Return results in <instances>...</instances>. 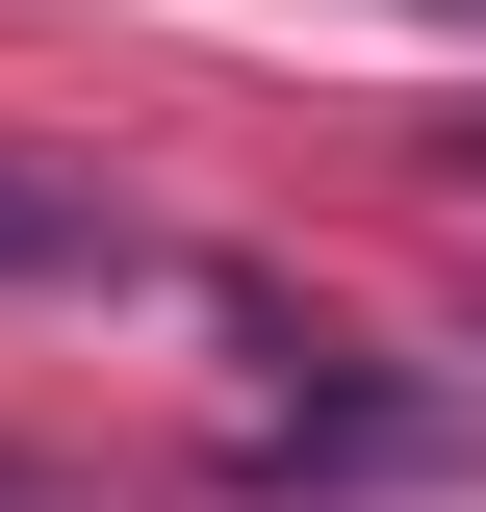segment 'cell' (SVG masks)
<instances>
[{
    "mask_svg": "<svg viewBox=\"0 0 486 512\" xmlns=\"http://www.w3.org/2000/svg\"><path fill=\"white\" fill-rule=\"evenodd\" d=\"M0 282H154V231L103 180H52V154H0Z\"/></svg>",
    "mask_w": 486,
    "mask_h": 512,
    "instance_id": "cell-1",
    "label": "cell"
},
{
    "mask_svg": "<svg viewBox=\"0 0 486 512\" xmlns=\"http://www.w3.org/2000/svg\"><path fill=\"white\" fill-rule=\"evenodd\" d=\"M0 512H52V487H26V461H0Z\"/></svg>",
    "mask_w": 486,
    "mask_h": 512,
    "instance_id": "cell-2",
    "label": "cell"
},
{
    "mask_svg": "<svg viewBox=\"0 0 486 512\" xmlns=\"http://www.w3.org/2000/svg\"><path fill=\"white\" fill-rule=\"evenodd\" d=\"M410 26H486V0H410Z\"/></svg>",
    "mask_w": 486,
    "mask_h": 512,
    "instance_id": "cell-3",
    "label": "cell"
},
{
    "mask_svg": "<svg viewBox=\"0 0 486 512\" xmlns=\"http://www.w3.org/2000/svg\"><path fill=\"white\" fill-rule=\"evenodd\" d=\"M461 180H486V128H461Z\"/></svg>",
    "mask_w": 486,
    "mask_h": 512,
    "instance_id": "cell-4",
    "label": "cell"
}]
</instances>
